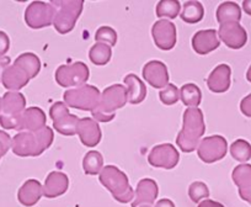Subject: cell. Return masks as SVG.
Masks as SVG:
<instances>
[{
    "instance_id": "cell-1",
    "label": "cell",
    "mask_w": 251,
    "mask_h": 207,
    "mask_svg": "<svg viewBox=\"0 0 251 207\" xmlns=\"http://www.w3.org/2000/svg\"><path fill=\"white\" fill-rule=\"evenodd\" d=\"M54 139V133L50 127L37 132H20L11 139V149L18 157H37L41 155Z\"/></svg>"
},
{
    "instance_id": "cell-2",
    "label": "cell",
    "mask_w": 251,
    "mask_h": 207,
    "mask_svg": "<svg viewBox=\"0 0 251 207\" xmlns=\"http://www.w3.org/2000/svg\"><path fill=\"white\" fill-rule=\"evenodd\" d=\"M206 131L203 112L199 107H188L183 112L182 129L176 137V144L183 153H191Z\"/></svg>"
},
{
    "instance_id": "cell-3",
    "label": "cell",
    "mask_w": 251,
    "mask_h": 207,
    "mask_svg": "<svg viewBox=\"0 0 251 207\" xmlns=\"http://www.w3.org/2000/svg\"><path fill=\"white\" fill-rule=\"evenodd\" d=\"M127 101V88L121 84H113L102 91L99 105L91 111V115L96 122H110L115 119L116 111L125 106Z\"/></svg>"
},
{
    "instance_id": "cell-4",
    "label": "cell",
    "mask_w": 251,
    "mask_h": 207,
    "mask_svg": "<svg viewBox=\"0 0 251 207\" xmlns=\"http://www.w3.org/2000/svg\"><path fill=\"white\" fill-rule=\"evenodd\" d=\"M100 182L112 194L113 199L121 204L134 200V190L129 185L128 177L115 165H106L100 173Z\"/></svg>"
},
{
    "instance_id": "cell-5",
    "label": "cell",
    "mask_w": 251,
    "mask_h": 207,
    "mask_svg": "<svg viewBox=\"0 0 251 207\" xmlns=\"http://www.w3.org/2000/svg\"><path fill=\"white\" fill-rule=\"evenodd\" d=\"M54 9L53 25L59 33H69L73 31L79 16L84 8L83 0H71V1H50Z\"/></svg>"
},
{
    "instance_id": "cell-6",
    "label": "cell",
    "mask_w": 251,
    "mask_h": 207,
    "mask_svg": "<svg viewBox=\"0 0 251 207\" xmlns=\"http://www.w3.org/2000/svg\"><path fill=\"white\" fill-rule=\"evenodd\" d=\"M26 107V99L19 91H8L1 99L0 126L4 129H16Z\"/></svg>"
},
{
    "instance_id": "cell-7",
    "label": "cell",
    "mask_w": 251,
    "mask_h": 207,
    "mask_svg": "<svg viewBox=\"0 0 251 207\" xmlns=\"http://www.w3.org/2000/svg\"><path fill=\"white\" fill-rule=\"evenodd\" d=\"M101 93L96 86L84 84V85L78 86L67 90L63 94V103L67 106L73 107V109L81 110V111H93L99 105Z\"/></svg>"
},
{
    "instance_id": "cell-8",
    "label": "cell",
    "mask_w": 251,
    "mask_h": 207,
    "mask_svg": "<svg viewBox=\"0 0 251 207\" xmlns=\"http://www.w3.org/2000/svg\"><path fill=\"white\" fill-rule=\"evenodd\" d=\"M90 72L83 62H74L72 64H63L55 71V81L63 88L81 86L89 79Z\"/></svg>"
},
{
    "instance_id": "cell-9",
    "label": "cell",
    "mask_w": 251,
    "mask_h": 207,
    "mask_svg": "<svg viewBox=\"0 0 251 207\" xmlns=\"http://www.w3.org/2000/svg\"><path fill=\"white\" fill-rule=\"evenodd\" d=\"M50 117L53 121V129L63 136H74L79 124V117L69 112L68 106L63 101H57L50 106Z\"/></svg>"
},
{
    "instance_id": "cell-10",
    "label": "cell",
    "mask_w": 251,
    "mask_h": 207,
    "mask_svg": "<svg viewBox=\"0 0 251 207\" xmlns=\"http://www.w3.org/2000/svg\"><path fill=\"white\" fill-rule=\"evenodd\" d=\"M226 151H228V142L219 134L206 137L200 142L197 147V154L200 159L204 163H214L223 159Z\"/></svg>"
},
{
    "instance_id": "cell-11",
    "label": "cell",
    "mask_w": 251,
    "mask_h": 207,
    "mask_svg": "<svg viewBox=\"0 0 251 207\" xmlns=\"http://www.w3.org/2000/svg\"><path fill=\"white\" fill-rule=\"evenodd\" d=\"M54 9L45 1H32L25 11V23L31 28L48 27L53 24Z\"/></svg>"
},
{
    "instance_id": "cell-12",
    "label": "cell",
    "mask_w": 251,
    "mask_h": 207,
    "mask_svg": "<svg viewBox=\"0 0 251 207\" xmlns=\"http://www.w3.org/2000/svg\"><path fill=\"white\" fill-rule=\"evenodd\" d=\"M180 160V154L177 149L170 143L158 144L151 151L148 155V162L154 168L163 169H174Z\"/></svg>"
},
{
    "instance_id": "cell-13",
    "label": "cell",
    "mask_w": 251,
    "mask_h": 207,
    "mask_svg": "<svg viewBox=\"0 0 251 207\" xmlns=\"http://www.w3.org/2000/svg\"><path fill=\"white\" fill-rule=\"evenodd\" d=\"M154 43L161 51H170L176 45V26L173 21L159 20L151 27Z\"/></svg>"
},
{
    "instance_id": "cell-14",
    "label": "cell",
    "mask_w": 251,
    "mask_h": 207,
    "mask_svg": "<svg viewBox=\"0 0 251 207\" xmlns=\"http://www.w3.org/2000/svg\"><path fill=\"white\" fill-rule=\"evenodd\" d=\"M219 40L223 41L226 46L231 50H240L248 42L246 30L239 23H226L219 26L217 31Z\"/></svg>"
},
{
    "instance_id": "cell-15",
    "label": "cell",
    "mask_w": 251,
    "mask_h": 207,
    "mask_svg": "<svg viewBox=\"0 0 251 207\" xmlns=\"http://www.w3.org/2000/svg\"><path fill=\"white\" fill-rule=\"evenodd\" d=\"M143 78L155 89H164L169 84V72L165 63L151 61L143 67Z\"/></svg>"
},
{
    "instance_id": "cell-16",
    "label": "cell",
    "mask_w": 251,
    "mask_h": 207,
    "mask_svg": "<svg viewBox=\"0 0 251 207\" xmlns=\"http://www.w3.org/2000/svg\"><path fill=\"white\" fill-rule=\"evenodd\" d=\"M76 133L81 143L86 147H96L101 141V129L98 122L90 117H84L79 120Z\"/></svg>"
},
{
    "instance_id": "cell-17",
    "label": "cell",
    "mask_w": 251,
    "mask_h": 207,
    "mask_svg": "<svg viewBox=\"0 0 251 207\" xmlns=\"http://www.w3.org/2000/svg\"><path fill=\"white\" fill-rule=\"evenodd\" d=\"M221 45L218 33L213 28L200 30L192 37V48L199 54H208Z\"/></svg>"
},
{
    "instance_id": "cell-18",
    "label": "cell",
    "mask_w": 251,
    "mask_h": 207,
    "mask_svg": "<svg viewBox=\"0 0 251 207\" xmlns=\"http://www.w3.org/2000/svg\"><path fill=\"white\" fill-rule=\"evenodd\" d=\"M46 114L41 107H28L21 115L18 131L21 132H37L46 127Z\"/></svg>"
},
{
    "instance_id": "cell-19",
    "label": "cell",
    "mask_w": 251,
    "mask_h": 207,
    "mask_svg": "<svg viewBox=\"0 0 251 207\" xmlns=\"http://www.w3.org/2000/svg\"><path fill=\"white\" fill-rule=\"evenodd\" d=\"M159 187L155 180L149 179H142L138 182L136 189V195H134V200L132 201V207H141L143 205L151 206L155 202V199L158 197Z\"/></svg>"
},
{
    "instance_id": "cell-20",
    "label": "cell",
    "mask_w": 251,
    "mask_h": 207,
    "mask_svg": "<svg viewBox=\"0 0 251 207\" xmlns=\"http://www.w3.org/2000/svg\"><path fill=\"white\" fill-rule=\"evenodd\" d=\"M68 187V175L62 172H52L46 178L45 185H43V196L47 199H55L66 194Z\"/></svg>"
},
{
    "instance_id": "cell-21",
    "label": "cell",
    "mask_w": 251,
    "mask_h": 207,
    "mask_svg": "<svg viewBox=\"0 0 251 207\" xmlns=\"http://www.w3.org/2000/svg\"><path fill=\"white\" fill-rule=\"evenodd\" d=\"M30 80V76L15 63L13 66H9L1 74V83L5 86V89L11 91L20 90L24 86L27 85Z\"/></svg>"
},
{
    "instance_id": "cell-22",
    "label": "cell",
    "mask_w": 251,
    "mask_h": 207,
    "mask_svg": "<svg viewBox=\"0 0 251 207\" xmlns=\"http://www.w3.org/2000/svg\"><path fill=\"white\" fill-rule=\"evenodd\" d=\"M231 69L228 64H219L209 74L207 85L213 93H226L230 88Z\"/></svg>"
},
{
    "instance_id": "cell-23",
    "label": "cell",
    "mask_w": 251,
    "mask_h": 207,
    "mask_svg": "<svg viewBox=\"0 0 251 207\" xmlns=\"http://www.w3.org/2000/svg\"><path fill=\"white\" fill-rule=\"evenodd\" d=\"M43 195V186L36 179H28L18 191V200L23 206L32 207L40 201Z\"/></svg>"
},
{
    "instance_id": "cell-24",
    "label": "cell",
    "mask_w": 251,
    "mask_h": 207,
    "mask_svg": "<svg viewBox=\"0 0 251 207\" xmlns=\"http://www.w3.org/2000/svg\"><path fill=\"white\" fill-rule=\"evenodd\" d=\"M126 86H127V94H128V103L137 105L141 104L147 96V88L143 80L138 78L136 74H128L126 76L125 79Z\"/></svg>"
},
{
    "instance_id": "cell-25",
    "label": "cell",
    "mask_w": 251,
    "mask_h": 207,
    "mask_svg": "<svg viewBox=\"0 0 251 207\" xmlns=\"http://www.w3.org/2000/svg\"><path fill=\"white\" fill-rule=\"evenodd\" d=\"M216 16L221 25L226 23H239L241 19V9L234 1H226L218 6Z\"/></svg>"
},
{
    "instance_id": "cell-26",
    "label": "cell",
    "mask_w": 251,
    "mask_h": 207,
    "mask_svg": "<svg viewBox=\"0 0 251 207\" xmlns=\"http://www.w3.org/2000/svg\"><path fill=\"white\" fill-rule=\"evenodd\" d=\"M182 21L187 24H197L203 19L204 8L200 1H186L180 11Z\"/></svg>"
},
{
    "instance_id": "cell-27",
    "label": "cell",
    "mask_w": 251,
    "mask_h": 207,
    "mask_svg": "<svg viewBox=\"0 0 251 207\" xmlns=\"http://www.w3.org/2000/svg\"><path fill=\"white\" fill-rule=\"evenodd\" d=\"M14 63L18 64L19 67H21V68L30 76L31 79L37 77V74L40 73L41 71L40 58H38L35 53H31V52L20 54V56L15 59Z\"/></svg>"
},
{
    "instance_id": "cell-28",
    "label": "cell",
    "mask_w": 251,
    "mask_h": 207,
    "mask_svg": "<svg viewBox=\"0 0 251 207\" xmlns=\"http://www.w3.org/2000/svg\"><path fill=\"white\" fill-rule=\"evenodd\" d=\"M180 98L183 105L188 107H197L201 104L202 93L201 89L196 84H185L180 89Z\"/></svg>"
},
{
    "instance_id": "cell-29",
    "label": "cell",
    "mask_w": 251,
    "mask_h": 207,
    "mask_svg": "<svg viewBox=\"0 0 251 207\" xmlns=\"http://www.w3.org/2000/svg\"><path fill=\"white\" fill-rule=\"evenodd\" d=\"M84 173L88 175H98L103 169V158L100 152L90 151L85 154L83 160Z\"/></svg>"
},
{
    "instance_id": "cell-30",
    "label": "cell",
    "mask_w": 251,
    "mask_h": 207,
    "mask_svg": "<svg viewBox=\"0 0 251 207\" xmlns=\"http://www.w3.org/2000/svg\"><path fill=\"white\" fill-rule=\"evenodd\" d=\"M111 56H112L111 47L105 45V43L96 42L89 51V58L96 66H105V64H107L110 62Z\"/></svg>"
},
{
    "instance_id": "cell-31",
    "label": "cell",
    "mask_w": 251,
    "mask_h": 207,
    "mask_svg": "<svg viewBox=\"0 0 251 207\" xmlns=\"http://www.w3.org/2000/svg\"><path fill=\"white\" fill-rule=\"evenodd\" d=\"M231 157L241 163L251 159V144L245 139H236L230 146Z\"/></svg>"
},
{
    "instance_id": "cell-32",
    "label": "cell",
    "mask_w": 251,
    "mask_h": 207,
    "mask_svg": "<svg viewBox=\"0 0 251 207\" xmlns=\"http://www.w3.org/2000/svg\"><path fill=\"white\" fill-rule=\"evenodd\" d=\"M180 3L176 0H161L156 5V16L165 19H175L180 13Z\"/></svg>"
},
{
    "instance_id": "cell-33",
    "label": "cell",
    "mask_w": 251,
    "mask_h": 207,
    "mask_svg": "<svg viewBox=\"0 0 251 207\" xmlns=\"http://www.w3.org/2000/svg\"><path fill=\"white\" fill-rule=\"evenodd\" d=\"M231 179L238 189L251 185V164H240L234 168L231 173Z\"/></svg>"
},
{
    "instance_id": "cell-34",
    "label": "cell",
    "mask_w": 251,
    "mask_h": 207,
    "mask_svg": "<svg viewBox=\"0 0 251 207\" xmlns=\"http://www.w3.org/2000/svg\"><path fill=\"white\" fill-rule=\"evenodd\" d=\"M188 196L195 204L207 200L209 197V189L204 182L195 181L188 187Z\"/></svg>"
},
{
    "instance_id": "cell-35",
    "label": "cell",
    "mask_w": 251,
    "mask_h": 207,
    "mask_svg": "<svg viewBox=\"0 0 251 207\" xmlns=\"http://www.w3.org/2000/svg\"><path fill=\"white\" fill-rule=\"evenodd\" d=\"M95 40L99 43H105V45L110 46H116L117 43V33L110 26H101L95 33Z\"/></svg>"
},
{
    "instance_id": "cell-36",
    "label": "cell",
    "mask_w": 251,
    "mask_h": 207,
    "mask_svg": "<svg viewBox=\"0 0 251 207\" xmlns=\"http://www.w3.org/2000/svg\"><path fill=\"white\" fill-rule=\"evenodd\" d=\"M159 98H160L161 103L165 104V105H174L180 99V90H178L175 84L169 83L163 90H160Z\"/></svg>"
},
{
    "instance_id": "cell-37",
    "label": "cell",
    "mask_w": 251,
    "mask_h": 207,
    "mask_svg": "<svg viewBox=\"0 0 251 207\" xmlns=\"http://www.w3.org/2000/svg\"><path fill=\"white\" fill-rule=\"evenodd\" d=\"M11 148V137L6 132L0 131V159Z\"/></svg>"
},
{
    "instance_id": "cell-38",
    "label": "cell",
    "mask_w": 251,
    "mask_h": 207,
    "mask_svg": "<svg viewBox=\"0 0 251 207\" xmlns=\"http://www.w3.org/2000/svg\"><path fill=\"white\" fill-rule=\"evenodd\" d=\"M10 48V38L4 31H0V57H4Z\"/></svg>"
},
{
    "instance_id": "cell-39",
    "label": "cell",
    "mask_w": 251,
    "mask_h": 207,
    "mask_svg": "<svg viewBox=\"0 0 251 207\" xmlns=\"http://www.w3.org/2000/svg\"><path fill=\"white\" fill-rule=\"evenodd\" d=\"M240 111L243 112V115H245V116L251 117V93L241 100Z\"/></svg>"
},
{
    "instance_id": "cell-40",
    "label": "cell",
    "mask_w": 251,
    "mask_h": 207,
    "mask_svg": "<svg viewBox=\"0 0 251 207\" xmlns=\"http://www.w3.org/2000/svg\"><path fill=\"white\" fill-rule=\"evenodd\" d=\"M239 196L241 197V200L251 205V185L243 187V189H239Z\"/></svg>"
},
{
    "instance_id": "cell-41",
    "label": "cell",
    "mask_w": 251,
    "mask_h": 207,
    "mask_svg": "<svg viewBox=\"0 0 251 207\" xmlns=\"http://www.w3.org/2000/svg\"><path fill=\"white\" fill-rule=\"evenodd\" d=\"M10 62H11L10 57L8 56L0 57V81H1V74H3V72L10 66Z\"/></svg>"
},
{
    "instance_id": "cell-42",
    "label": "cell",
    "mask_w": 251,
    "mask_h": 207,
    "mask_svg": "<svg viewBox=\"0 0 251 207\" xmlns=\"http://www.w3.org/2000/svg\"><path fill=\"white\" fill-rule=\"evenodd\" d=\"M199 207H226L224 205H222L221 202H217L214 200H203L199 204Z\"/></svg>"
},
{
    "instance_id": "cell-43",
    "label": "cell",
    "mask_w": 251,
    "mask_h": 207,
    "mask_svg": "<svg viewBox=\"0 0 251 207\" xmlns=\"http://www.w3.org/2000/svg\"><path fill=\"white\" fill-rule=\"evenodd\" d=\"M155 207H175V204L169 199H161L156 202Z\"/></svg>"
},
{
    "instance_id": "cell-44",
    "label": "cell",
    "mask_w": 251,
    "mask_h": 207,
    "mask_svg": "<svg viewBox=\"0 0 251 207\" xmlns=\"http://www.w3.org/2000/svg\"><path fill=\"white\" fill-rule=\"evenodd\" d=\"M243 9L248 15H251V0H245V1H244Z\"/></svg>"
},
{
    "instance_id": "cell-45",
    "label": "cell",
    "mask_w": 251,
    "mask_h": 207,
    "mask_svg": "<svg viewBox=\"0 0 251 207\" xmlns=\"http://www.w3.org/2000/svg\"><path fill=\"white\" fill-rule=\"evenodd\" d=\"M246 79H248V80L251 83V66L249 67L248 72H246Z\"/></svg>"
},
{
    "instance_id": "cell-46",
    "label": "cell",
    "mask_w": 251,
    "mask_h": 207,
    "mask_svg": "<svg viewBox=\"0 0 251 207\" xmlns=\"http://www.w3.org/2000/svg\"><path fill=\"white\" fill-rule=\"evenodd\" d=\"M0 111H1V98H0Z\"/></svg>"
},
{
    "instance_id": "cell-47",
    "label": "cell",
    "mask_w": 251,
    "mask_h": 207,
    "mask_svg": "<svg viewBox=\"0 0 251 207\" xmlns=\"http://www.w3.org/2000/svg\"><path fill=\"white\" fill-rule=\"evenodd\" d=\"M141 207H151V206H147V205H143V206H141Z\"/></svg>"
}]
</instances>
